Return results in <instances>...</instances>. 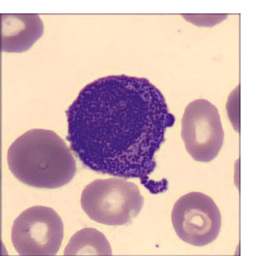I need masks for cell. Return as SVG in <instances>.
<instances>
[{
  "mask_svg": "<svg viewBox=\"0 0 259 256\" xmlns=\"http://www.w3.org/2000/svg\"><path fill=\"white\" fill-rule=\"evenodd\" d=\"M67 140L88 168L139 179L153 194L167 190L166 179H150L155 154L175 124L166 100L146 78L112 75L82 88L66 110Z\"/></svg>",
  "mask_w": 259,
  "mask_h": 256,
  "instance_id": "obj_1",
  "label": "cell"
},
{
  "mask_svg": "<svg viewBox=\"0 0 259 256\" xmlns=\"http://www.w3.org/2000/svg\"><path fill=\"white\" fill-rule=\"evenodd\" d=\"M7 163L17 180L37 189L63 187L76 173V160L64 140L43 129L18 137L9 148Z\"/></svg>",
  "mask_w": 259,
  "mask_h": 256,
  "instance_id": "obj_2",
  "label": "cell"
},
{
  "mask_svg": "<svg viewBox=\"0 0 259 256\" xmlns=\"http://www.w3.org/2000/svg\"><path fill=\"white\" fill-rule=\"evenodd\" d=\"M80 203L92 221L109 226H122L139 216L144 199L136 184L112 178L88 184L81 194Z\"/></svg>",
  "mask_w": 259,
  "mask_h": 256,
  "instance_id": "obj_3",
  "label": "cell"
},
{
  "mask_svg": "<svg viewBox=\"0 0 259 256\" xmlns=\"http://www.w3.org/2000/svg\"><path fill=\"white\" fill-rule=\"evenodd\" d=\"M63 223L59 214L47 206L26 209L13 224L11 241L21 255H54L63 243Z\"/></svg>",
  "mask_w": 259,
  "mask_h": 256,
  "instance_id": "obj_4",
  "label": "cell"
},
{
  "mask_svg": "<svg viewBox=\"0 0 259 256\" xmlns=\"http://www.w3.org/2000/svg\"><path fill=\"white\" fill-rule=\"evenodd\" d=\"M171 221L181 240L199 247L215 241L222 224L221 211L213 199L198 192L179 198L174 205Z\"/></svg>",
  "mask_w": 259,
  "mask_h": 256,
  "instance_id": "obj_5",
  "label": "cell"
},
{
  "mask_svg": "<svg viewBox=\"0 0 259 256\" xmlns=\"http://www.w3.org/2000/svg\"><path fill=\"white\" fill-rule=\"evenodd\" d=\"M182 137L191 157L209 163L219 154L224 131L219 111L205 99H197L186 107L182 119Z\"/></svg>",
  "mask_w": 259,
  "mask_h": 256,
  "instance_id": "obj_6",
  "label": "cell"
},
{
  "mask_svg": "<svg viewBox=\"0 0 259 256\" xmlns=\"http://www.w3.org/2000/svg\"><path fill=\"white\" fill-rule=\"evenodd\" d=\"M1 51L22 53L32 47L44 33V24L36 14H1Z\"/></svg>",
  "mask_w": 259,
  "mask_h": 256,
  "instance_id": "obj_7",
  "label": "cell"
},
{
  "mask_svg": "<svg viewBox=\"0 0 259 256\" xmlns=\"http://www.w3.org/2000/svg\"><path fill=\"white\" fill-rule=\"evenodd\" d=\"M112 254L106 237L95 228H83L72 235L64 254Z\"/></svg>",
  "mask_w": 259,
  "mask_h": 256,
  "instance_id": "obj_8",
  "label": "cell"
},
{
  "mask_svg": "<svg viewBox=\"0 0 259 256\" xmlns=\"http://www.w3.org/2000/svg\"><path fill=\"white\" fill-rule=\"evenodd\" d=\"M188 21L193 23L199 26L203 27H212L214 24H218L222 20H224L227 15H207L206 19H205V15H184Z\"/></svg>",
  "mask_w": 259,
  "mask_h": 256,
  "instance_id": "obj_9",
  "label": "cell"
}]
</instances>
